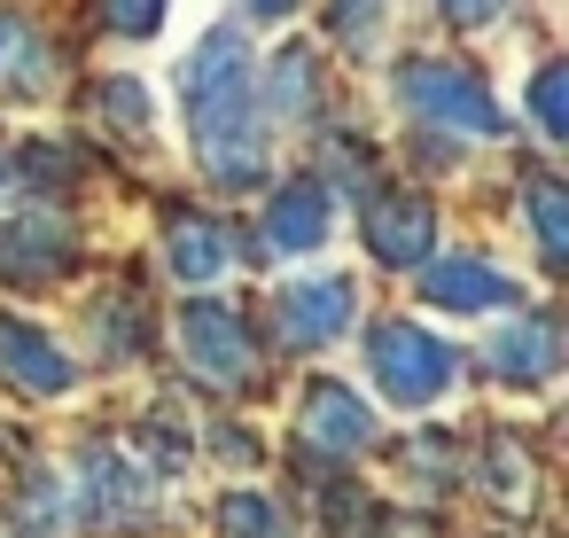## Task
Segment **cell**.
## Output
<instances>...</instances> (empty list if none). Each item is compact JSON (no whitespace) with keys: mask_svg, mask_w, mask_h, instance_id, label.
Masks as SVG:
<instances>
[{"mask_svg":"<svg viewBox=\"0 0 569 538\" xmlns=\"http://www.w3.org/2000/svg\"><path fill=\"white\" fill-rule=\"evenodd\" d=\"M188 133L196 157L219 188H258L266 172V133H258V63L242 48L234 24H219L196 56H188Z\"/></svg>","mask_w":569,"mask_h":538,"instance_id":"1","label":"cell"},{"mask_svg":"<svg viewBox=\"0 0 569 538\" xmlns=\"http://www.w3.org/2000/svg\"><path fill=\"white\" fill-rule=\"evenodd\" d=\"M63 499H71V515H79V522H94V530H149V522H157V507H164V499H157L149 460H141L133 445H110V437L79 445Z\"/></svg>","mask_w":569,"mask_h":538,"instance_id":"2","label":"cell"},{"mask_svg":"<svg viewBox=\"0 0 569 538\" xmlns=\"http://www.w3.org/2000/svg\"><path fill=\"white\" fill-rule=\"evenodd\" d=\"M367 367H375V382H382L390 406L421 414V406H437L445 382H452V343L429 336V328H413V320H382V328L367 336Z\"/></svg>","mask_w":569,"mask_h":538,"instance_id":"3","label":"cell"},{"mask_svg":"<svg viewBox=\"0 0 569 538\" xmlns=\"http://www.w3.org/2000/svg\"><path fill=\"white\" fill-rule=\"evenodd\" d=\"M398 94H406V110H421V118H429V126H445V133H499V126H507V118H499V102H491L468 71L429 63V56L398 63Z\"/></svg>","mask_w":569,"mask_h":538,"instance_id":"4","label":"cell"},{"mask_svg":"<svg viewBox=\"0 0 569 538\" xmlns=\"http://www.w3.org/2000/svg\"><path fill=\"white\" fill-rule=\"evenodd\" d=\"M180 351H188V367H196L203 382H219V390H242L250 367H258L250 320H242L234 305H219V297H196V305L180 312Z\"/></svg>","mask_w":569,"mask_h":538,"instance_id":"5","label":"cell"},{"mask_svg":"<svg viewBox=\"0 0 569 538\" xmlns=\"http://www.w3.org/2000/svg\"><path fill=\"white\" fill-rule=\"evenodd\" d=\"M351 312H359V289H351L343 273H297V281L273 289V336H281L289 351L336 343V336L351 328Z\"/></svg>","mask_w":569,"mask_h":538,"instance_id":"6","label":"cell"},{"mask_svg":"<svg viewBox=\"0 0 569 538\" xmlns=\"http://www.w3.org/2000/svg\"><path fill=\"white\" fill-rule=\"evenodd\" d=\"M79 258V235L63 211H24L0 227V281H17V289H48L56 273H71Z\"/></svg>","mask_w":569,"mask_h":538,"instance_id":"7","label":"cell"},{"mask_svg":"<svg viewBox=\"0 0 569 538\" xmlns=\"http://www.w3.org/2000/svg\"><path fill=\"white\" fill-rule=\"evenodd\" d=\"M297 437H305L320 460H359V452L382 437V421H375V406L351 398L343 382H312L305 406H297Z\"/></svg>","mask_w":569,"mask_h":538,"instance_id":"8","label":"cell"},{"mask_svg":"<svg viewBox=\"0 0 569 538\" xmlns=\"http://www.w3.org/2000/svg\"><path fill=\"white\" fill-rule=\"evenodd\" d=\"M71 351L56 336H40L32 320H9L0 312V382H9L17 398H63L71 390Z\"/></svg>","mask_w":569,"mask_h":538,"instance_id":"9","label":"cell"},{"mask_svg":"<svg viewBox=\"0 0 569 538\" xmlns=\"http://www.w3.org/2000/svg\"><path fill=\"white\" fill-rule=\"evenodd\" d=\"M421 297L437 312H499L515 297V281L483 258H421Z\"/></svg>","mask_w":569,"mask_h":538,"instance_id":"10","label":"cell"},{"mask_svg":"<svg viewBox=\"0 0 569 538\" xmlns=\"http://www.w3.org/2000/svg\"><path fill=\"white\" fill-rule=\"evenodd\" d=\"M367 242H375L382 266H421L429 242H437V219H429L421 196H375L367 203Z\"/></svg>","mask_w":569,"mask_h":538,"instance_id":"11","label":"cell"},{"mask_svg":"<svg viewBox=\"0 0 569 538\" xmlns=\"http://www.w3.org/2000/svg\"><path fill=\"white\" fill-rule=\"evenodd\" d=\"M328 227H336V211H328V188L320 180L273 188V203H266V250H320Z\"/></svg>","mask_w":569,"mask_h":538,"instance_id":"12","label":"cell"},{"mask_svg":"<svg viewBox=\"0 0 569 538\" xmlns=\"http://www.w3.org/2000/svg\"><path fill=\"white\" fill-rule=\"evenodd\" d=\"M553 367H561V328L546 320V312H530V320H515V328H499L491 336V375L499 382H553Z\"/></svg>","mask_w":569,"mask_h":538,"instance_id":"13","label":"cell"},{"mask_svg":"<svg viewBox=\"0 0 569 538\" xmlns=\"http://www.w3.org/2000/svg\"><path fill=\"white\" fill-rule=\"evenodd\" d=\"M164 266L180 273V281H219L227 266H234V242H227V227H211V219H172V235H164Z\"/></svg>","mask_w":569,"mask_h":538,"instance_id":"14","label":"cell"},{"mask_svg":"<svg viewBox=\"0 0 569 538\" xmlns=\"http://www.w3.org/2000/svg\"><path fill=\"white\" fill-rule=\"evenodd\" d=\"M0 87L9 94H48V48H40V32H32V17H17V9H0Z\"/></svg>","mask_w":569,"mask_h":538,"instance_id":"15","label":"cell"},{"mask_svg":"<svg viewBox=\"0 0 569 538\" xmlns=\"http://www.w3.org/2000/svg\"><path fill=\"white\" fill-rule=\"evenodd\" d=\"M522 211H530V235H538L546 266H561V258H569V196H561L546 172H530V180H522Z\"/></svg>","mask_w":569,"mask_h":538,"instance_id":"16","label":"cell"},{"mask_svg":"<svg viewBox=\"0 0 569 538\" xmlns=\"http://www.w3.org/2000/svg\"><path fill=\"white\" fill-rule=\"evenodd\" d=\"M63 522H71L63 484H56V476H32V484H24V499H17V515H9V538H56Z\"/></svg>","mask_w":569,"mask_h":538,"instance_id":"17","label":"cell"},{"mask_svg":"<svg viewBox=\"0 0 569 538\" xmlns=\"http://www.w3.org/2000/svg\"><path fill=\"white\" fill-rule=\"evenodd\" d=\"M94 328H102V351H110V359L149 351V312H141V297H133V289L102 297V305H94Z\"/></svg>","mask_w":569,"mask_h":538,"instance_id":"18","label":"cell"},{"mask_svg":"<svg viewBox=\"0 0 569 538\" xmlns=\"http://www.w3.org/2000/svg\"><path fill=\"white\" fill-rule=\"evenodd\" d=\"M219 522H227V538H297L289 515H281L266 491H227V499H219Z\"/></svg>","mask_w":569,"mask_h":538,"instance_id":"19","label":"cell"},{"mask_svg":"<svg viewBox=\"0 0 569 538\" xmlns=\"http://www.w3.org/2000/svg\"><path fill=\"white\" fill-rule=\"evenodd\" d=\"M476 476H483V491H491V499H507V507H522V499H530V460H522V445H507V437H491V445H483V468H476Z\"/></svg>","mask_w":569,"mask_h":538,"instance_id":"20","label":"cell"},{"mask_svg":"<svg viewBox=\"0 0 569 538\" xmlns=\"http://www.w3.org/2000/svg\"><path fill=\"white\" fill-rule=\"evenodd\" d=\"M305 79H312V56H305V48H281V56H273V87H266V102H273V110H305V102H312Z\"/></svg>","mask_w":569,"mask_h":538,"instance_id":"21","label":"cell"},{"mask_svg":"<svg viewBox=\"0 0 569 538\" xmlns=\"http://www.w3.org/2000/svg\"><path fill=\"white\" fill-rule=\"evenodd\" d=\"M561 87H569V71H561V63H546V71H538V87H530V110H538V126H546V141H561V133H569V110H561Z\"/></svg>","mask_w":569,"mask_h":538,"instance_id":"22","label":"cell"},{"mask_svg":"<svg viewBox=\"0 0 569 538\" xmlns=\"http://www.w3.org/2000/svg\"><path fill=\"white\" fill-rule=\"evenodd\" d=\"M102 110H110L118 126H133V133H149V94H141L133 79H102Z\"/></svg>","mask_w":569,"mask_h":538,"instance_id":"23","label":"cell"},{"mask_svg":"<svg viewBox=\"0 0 569 538\" xmlns=\"http://www.w3.org/2000/svg\"><path fill=\"white\" fill-rule=\"evenodd\" d=\"M328 24H336L351 48H367V32L382 24V0H328Z\"/></svg>","mask_w":569,"mask_h":538,"instance_id":"24","label":"cell"},{"mask_svg":"<svg viewBox=\"0 0 569 538\" xmlns=\"http://www.w3.org/2000/svg\"><path fill=\"white\" fill-rule=\"evenodd\" d=\"M164 24V0H110V32H126V40H149Z\"/></svg>","mask_w":569,"mask_h":538,"instance_id":"25","label":"cell"},{"mask_svg":"<svg viewBox=\"0 0 569 538\" xmlns=\"http://www.w3.org/2000/svg\"><path fill=\"white\" fill-rule=\"evenodd\" d=\"M499 9H507V0H445V17H452V24H468V32H476V24H491Z\"/></svg>","mask_w":569,"mask_h":538,"instance_id":"26","label":"cell"},{"mask_svg":"<svg viewBox=\"0 0 569 538\" xmlns=\"http://www.w3.org/2000/svg\"><path fill=\"white\" fill-rule=\"evenodd\" d=\"M250 9H258V17H289V9H297V0H250Z\"/></svg>","mask_w":569,"mask_h":538,"instance_id":"27","label":"cell"},{"mask_svg":"<svg viewBox=\"0 0 569 538\" xmlns=\"http://www.w3.org/2000/svg\"><path fill=\"white\" fill-rule=\"evenodd\" d=\"M0 188H9V172H0Z\"/></svg>","mask_w":569,"mask_h":538,"instance_id":"28","label":"cell"}]
</instances>
